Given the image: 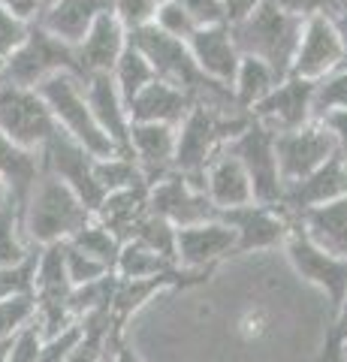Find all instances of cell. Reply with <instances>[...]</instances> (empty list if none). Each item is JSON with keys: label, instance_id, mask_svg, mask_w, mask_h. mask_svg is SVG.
I'll return each instance as SVG.
<instances>
[{"label": "cell", "instance_id": "45", "mask_svg": "<svg viewBox=\"0 0 347 362\" xmlns=\"http://www.w3.org/2000/svg\"><path fill=\"white\" fill-rule=\"evenodd\" d=\"M272 4L278 9H284L287 16H293V18H311V16H323L327 13V6H329V0H272Z\"/></svg>", "mask_w": 347, "mask_h": 362}, {"label": "cell", "instance_id": "13", "mask_svg": "<svg viewBox=\"0 0 347 362\" xmlns=\"http://www.w3.org/2000/svg\"><path fill=\"white\" fill-rule=\"evenodd\" d=\"M311 90H314V82L299 76H284L269 94L257 103L248 115L263 124L266 130L272 133H287L296 130L302 124L314 121V109H311Z\"/></svg>", "mask_w": 347, "mask_h": 362}, {"label": "cell", "instance_id": "26", "mask_svg": "<svg viewBox=\"0 0 347 362\" xmlns=\"http://www.w3.org/2000/svg\"><path fill=\"white\" fill-rule=\"evenodd\" d=\"M42 173V151L21 148L13 139H6L0 133V181L9 190V199L21 209L30 194V187L37 185V178Z\"/></svg>", "mask_w": 347, "mask_h": 362}, {"label": "cell", "instance_id": "25", "mask_svg": "<svg viewBox=\"0 0 347 362\" xmlns=\"http://www.w3.org/2000/svg\"><path fill=\"white\" fill-rule=\"evenodd\" d=\"M145 211H148V185L139 181V185H130V187L106 194L103 202L97 206L94 218L103 226H109L121 242H127L133 235V230H136V223L145 218Z\"/></svg>", "mask_w": 347, "mask_h": 362}, {"label": "cell", "instance_id": "48", "mask_svg": "<svg viewBox=\"0 0 347 362\" xmlns=\"http://www.w3.org/2000/svg\"><path fill=\"white\" fill-rule=\"evenodd\" d=\"M0 6L9 9V13L18 18H28V21H37V16H40V0H0Z\"/></svg>", "mask_w": 347, "mask_h": 362}, {"label": "cell", "instance_id": "11", "mask_svg": "<svg viewBox=\"0 0 347 362\" xmlns=\"http://www.w3.org/2000/svg\"><path fill=\"white\" fill-rule=\"evenodd\" d=\"M275 157H278V173H281V181L287 187L293 181L305 178L308 173H314L329 157H335V142L329 130L314 118L296 130L275 133Z\"/></svg>", "mask_w": 347, "mask_h": 362}, {"label": "cell", "instance_id": "38", "mask_svg": "<svg viewBox=\"0 0 347 362\" xmlns=\"http://www.w3.org/2000/svg\"><path fill=\"white\" fill-rule=\"evenodd\" d=\"M158 30H163L166 37H175V40H184L196 30V21L187 16V9L175 0H158V13H154V21H151Z\"/></svg>", "mask_w": 347, "mask_h": 362}, {"label": "cell", "instance_id": "31", "mask_svg": "<svg viewBox=\"0 0 347 362\" xmlns=\"http://www.w3.org/2000/svg\"><path fill=\"white\" fill-rule=\"evenodd\" d=\"M106 335H109V305L82 317V338L64 362H109L106 359Z\"/></svg>", "mask_w": 347, "mask_h": 362}, {"label": "cell", "instance_id": "33", "mask_svg": "<svg viewBox=\"0 0 347 362\" xmlns=\"http://www.w3.org/2000/svg\"><path fill=\"white\" fill-rule=\"evenodd\" d=\"M311 109H314V118L347 109V64L335 66L332 73H327L314 82V90H311Z\"/></svg>", "mask_w": 347, "mask_h": 362}, {"label": "cell", "instance_id": "24", "mask_svg": "<svg viewBox=\"0 0 347 362\" xmlns=\"http://www.w3.org/2000/svg\"><path fill=\"white\" fill-rule=\"evenodd\" d=\"M296 223L305 230V235L323 251L347 259V197L323 202L308 211H302Z\"/></svg>", "mask_w": 347, "mask_h": 362}, {"label": "cell", "instance_id": "32", "mask_svg": "<svg viewBox=\"0 0 347 362\" xmlns=\"http://www.w3.org/2000/svg\"><path fill=\"white\" fill-rule=\"evenodd\" d=\"M94 178H97V185L103 187V194H112V190H121V187L145 181L136 160L124 151H115L109 157H94Z\"/></svg>", "mask_w": 347, "mask_h": 362}, {"label": "cell", "instance_id": "19", "mask_svg": "<svg viewBox=\"0 0 347 362\" xmlns=\"http://www.w3.org/2000/svg\"><path fill=\"white\" fill-rule=\"evenodd\" d=\"M203 190H206V197L211 199V206H215L218 211L254 202L251 178H248V173H245V166L239 163V157L233 154L227 145H223V148L206 163Z\"/></svg>", "mask_w": 347, "mask_h": 362}, {"label": "cell", "instance_id": "15", "mask_svg": "<svg viewBox=\"0 0 347 362\" xmlns=\"http://www.w3.org/2000/svg\"><path fill=\"white\" fill-rule=\"evenodd\" d=\"M236 254V233L220 218L175 230V266L215 272L220 259Z\"/></svg>", "mask_w": 347, "mask_h": 362}, {"label": "cell", "instance_id": "10", "mask_svg": "<svg viewBox=\"0 0 347 362\" xmlns=\"http://www.w3.org/2000/svg\"><path fill=\"white\" fill-rule=\"evenodd\" d=\"M218 218L236 233V254L272 251L281 247L293 218L281 206H263V202H245L236 209L218 211Z\"/></svg>", "mask_w": 347, "mask_h": 362}, {"label": "cell", "instance_id": "54", "mask_svg": "<svg viewBox=\"0 0 347 362\" xmlns=\"http://www.w3.org/2000/svg\"><path fill=\"white\" fill-rule=\"evenodd\" d=\"M0 82H4V76H0Z\"/></svg>", "mask_w": 347, "mask_h": 362}, {"label": "cell", "instance_id": "7", "mask_svg": "<svg viewBox=\"0 0 347 362\" xmlns=\"http://www.w3.org/2000/svg\"><path fill=\"white\" fill-rule=\"evenodd\" d=\"M281 247L290 259V266L296 269V275L302 281H308L311 287H317L323 296L329 299L332 314L339 311L347 302V259L323 251L320 245L311 242L305 230L296 223V218H293V226H290Z\"/></svg>", "mask_w": 347, "mask_h": 362}, {"label": "cell", "instance_id": "36", "mask_svg": "<svg viewBox=\"0 0 347 362\" xmlns=\"http://www.w3.org/2000/svg\"><path fill=\"white\" fill-rule=\"evenodd\" d=\"M64 245V266H66V278H70L73 287H82V284H91V281H100L112 275V269L103 263V259H97L91 254L79 251L73 242H61Z\"/></svg>", "mask_w": 347, "mask_h": 362}, {"label": "cell", "instance_id": "20", "mask_svg": "<svg viewBox=\"0 0 347 362\" xmlns=\"http://www.w3.org/2000/svg\"><path fill=\"white\" fill-rule=\"evenodd\" d=\"M130 33L121 28V21L112 16V9L100 13L91 30L82 37V42L76 45V58H79L82 76L91 73H112V66L121 58V52L127 49Z\"/></svg>", "mask_w": 347, "mask_h": 362}, {"label": "cell", "instance_id": "46", "mask_svg": "<svg viewBox=\"0 0 347 362\" xmlns=\"http://www.w3.org/2000/svg\"><path fill=\"white\" fill-rule=\"evenodd\" d=\"M220 4H223V21H227V25H239L242 18H248L266 0H220Z\"/></svg>", "mask_w": 347, "mask_h": 362}, {"label": "cell", "instance_id": "18", "mask_svg": "<svg viewBox=\"0 0 347 362\" xmlns=\"http://www.w3.org/2000/svg\"><path fill=\"white\" fill-rule=\"evenodd\" d=\"M341 197H347V163L335 154L323 166H317L314 173H308L305 178L284 187L281 209L290 218H299L302 211L323 206V202H332V199H341Z\"/></svg>", "mask_w": 347, "mask_h": 362}, {"label": "cell", "instance_id": "28", "mask_svg": "<svg viewBox=\"0 0 347 362\" xmlns=\"http://www.w3.org/2000/svg\"><path fill=\"white\" fill-rule=\"evenodd\" d=\"M172 269H182V266H175V259L163 257L158 251H151V247H145L136 239L121 242L118 257H115V266H112L115 278H121V281L154 278V275H163V272H172Z\"/></svg>", "mask_w": 347, "mask_h": 362}, {"label": "cell", "instance_id": "35", "mask_svg": "<svg viewBox=\"0 0 347 362\" xmlns=\"http://www.w3.org/2000/svg\"><path fill=\"white\" fill-rule=\"evenodd\" d=\"M130 239H136L145 247H151V251L175 259V226L166 218H160V214L145 211V218L136 223V230H133Z\"/></svg>", "mask_w": 347, "mask_h": 362}, {"label": "cell", "instance_id": "2", "mask_svg": "<svg viewBox=\"0 0 347 362\" xmlns=\"http://www.w3.org/2000/svg\"><path fill=\"white\" fill-rule=\"evenodd\" d=\"M251 121L248 112H223L203 103H194L190 112L175 127V160L172 169L194 181H203L206 163L215 157L245 124Z\"/></svg>", "mask_w": 347, "mask_h": 362}, {"label": "cell", "instance_id": "39", "mask_svg": "<svg viewBox=\"0 0 347 362\" xmlns=\"http://www.w3.org/2000/svg\"><path fill=\"white\" fill-rule=\"evenodd\" d=\"M37 257H40V247L28 259H21V263H16V266H0V299L18 296V293H33Z\"/></svg>", "mask_w": 347, "mask_h": 362}, {"label": "cell", "instance_id": "4", "mask_svg": "<svg viewBox=\"0 0 347 362\" xmlns=\"http://www.w3.org/2000/svg\"><path fill=\"white\" fill-rule=\"evenodd\" d=\"M230 30H233V40H236L242 54L266 61L278 76L290 73L296 42L302 33V18L287 16L272 0H266L263 6H257L239 25H230Z\"/></svg>", "mask_w": 347, "mask_h": 362}, {"label": "cell", "instance_id": "51", "mask_svg": "<svg viewBox=\"0 0 347 362\" xmlns=\"http://www.w3.org/2000/svg\"><path fill=\"white\" fill-rule=\"evenodd\" d=\"M332 326H335V329H341V332H347V317H339V314H335Z\"/></svg>", "mask_w": 347, "mask_h": 362}, {"label": "cell", "instance_id": "53", "mask_svg": "<svg viewBox=\"0 0 347 362\" xmlns=\"http://www.w3.org/2000/svg\"><path fill=\"white\" fill-rule=\"evenodd\" d=\"M49 4H54V0H40V9H42V6H49Z\"/></svg>", "mask_w": 347, "mask_h": 362}, {"label": "cell", "instance_id": "1", "mask_svg": "<svg viewBox=\"0 0 347 362\" xmlns=\"http://www.w3.org/2000/svg\"><path fill=\"white\" fill-rule=\"evenodd\" d=\"M94 214L88 206L64 185L58 175H52L46 166L37 178V185L30 187V194L21 206V230L30 245H54L73 239L82 226L91 221Z\"/></svg>", "mask_w": 347, "mask_h": 362}, {"label": "cell", "instance_id": "50", "mask_svg": "<svg viewBox=\"0 0 347 362\" xmlns=\"http://www.w3.org/2000/svg\"><path fill=\"white\" fill-rule=\"evenodd\" d=\"M9 344H13V338H4V341H0V362H6V354H9Z\"/></svg>", "mask_w": 347, "mask_h": 362}, {"label": "cell", "instance_id": "41", "mask_svg": "<svg viewBox=\"0 0 347 362\" xmlns=\"http://www.w3.org/2000/svg\"><path fill=\"white\" fill-rule=\"evenodd\" d=\"M30 25H33V21L18 18V16L9 13V9L0 6V64H4L9 54H13L21 42H25V37L30 33Z\"/></svg>", "mask_w": 347, "mask_h": 362}, {"label": "cell", "instance_id": "21", "mask_svg": "<svg viewBox=\"0 0 347 362\" xmlns=\"http://www.w3.org/2000/svg\"><path fill=\"white\" fill-rule=\"evenodd\" d=\"M85 82V100L94 112V121L100 124L112 142H115L118 151L127 154V133H130V112L124 97L118 94L115 82H112L109 73H91L82 78Z\"/></svg>", "mask_w": 347, "mask_h": 362}, {"label": "cell", "instance_id": "29", "mask_svg": "<svg viewBox=\"0 0 347 362\" xmlns=\"http://www.w3.org/2000/svg\"><path fill=\"white\" fill-rule=\"evenodd\" d=\"M109 76H112V82H115L118 94L124 97L127 106H130V100L136 97L145 85L158 78V73H154V66L148 64V58H145V54L130 40H127V49L121 52V58L115 61V66H112Z\"/></svg>", "mask_w": 347, "mask_h": 362}, {"label": "cell", "instance_id": "8", "mask_svg": "<svg viewBox=\"0 0 347 362\" xmlns=\"http://www.w3.org/2000/svg\"><path fill=\"white\" fill-rule=\"evenodd\" d=\"M227 148L239 157L245 173L251 178L254 202L263 206H281L284 197V181L278 173V157H275V133L266 130L254 118L227 142Z\"/></svg>", "mask_w": 347, "mask_h": 362}, {"label": "cell", "instance_id": "44", "mask_svg": "<svg viewBox=\"0 0 347 362\" xmlns=\"http://www.w3.org/2000/svg\"><path fill=\"white\" fill-rule=\"evenodd\" d=\"M317 121L329 130L332 142H335V154H339L341 160L347 163V109L329 112V115H323V118H317Z\"/></svg>", "mask_w": 347, "mask_h": 362}, {"label": "cell", "instance_id": "43", "mask_svg": "<svg viewBox=\"0 0 347 362\" xmlns=\"http://www.w3.org/2000/svg\"><path fill=\"white\" fill-rule=\"evenodd\" d=\"M175 4H182L187 9V16L196 21V28L223 21V4L220 0H175ZM223 25H227V21H223Z\"/></svg>", "mask_w": 347, "mask_h": 362}, {"label": "cell", "instance_id": "49", "mask_svg": "<svg viewBox=\"0 0 347 362\" xmlns=\"http://www.w3.org/2000/svg\"><path fill=\"white\" fill-rule=\"evenodd\" d=\"M112 362H142V356H139L127 341H121L118 350H115V356H112Z\"/></svg>", "mask_w": 347, "mask_h": 362}, {"label": "cell", "instance_id": "17", "mask_svg": "<svg viewBox=\"0 0 347 362\" xmlns=\"http://www.w3.org/2000/svg\"><path fill=\"white\" fill-rule=\"evenodd\" d=\"M127 154L136 160L145 185H154L166 173H172L175 160V127L154 121H130Z\"/></svg>", "mask_w": 347, "mask_h": 362}, {"label": "cell", "instance_id": "40", "mask_svg": "<svg viewBox=\"0 0 347 362\" xmlns=\"http://www.w3.org/2000/svg\"><path fill=\"white\" fill-rule=\"evenodd\" d=\"M112 16L121 21V28L127 33L148 28L154 21V13H158V0H112L109 4Z\"/></svg>", "mask_w": 347, "mask_h": 362}, {"label": "cell", "instance_id": "5", "mask_svg": "<svg viewBox=\"0 0 347 362\" xmlns=\"http://www.w3.org/2000/svg\"><path fill=\"white\" fill-rule=\"evenodd\" d=\"M54 73L82 76L76 49L61 42L58 37H52L49 30H42L37 21H33L25 42H21L18 49L0 64V76H4V82L37 88L40 82H46V78L54 76Z\"/></svg>", "mask_w": 347, "mask_h": 362}, {"label": "cell", "instance_id": "47", "mask_svg": "<svg viewBox=\"0 0 347 362\" xmlns=\"http://www.w3.org/2000/svg\"><path fill=\"white\" fill-rule=\"evenodd\" d=\"M329 18V25L335 28V33H339V40L344 45V54H347V0H329L327 13H323Z\"/></svg>", "mask_w": 347, "mask_h": 362}, {"label": "cell", "instance_id": "9", "mask_svg": "<svg viewBox=\"0 0 347 362\" xmlns=\"http://www.w3.org/2000/svg\"><path fill=\"white\" fill-rule=\"evenodd\" d=\"M148 211L166 218L175 230L218 218V209L206 197L203 181H194L182 173H175V169L158 178L154 185H148Z\"/></svg>", "mask_w": 347, "mask_h": 362}, {"label": "cell", "instance_id": "16", "mask_svg": "<svg viewBox=\"0 0 347 362\" xmlns=\"http://www.w3.org/2000/svg\"><path fill=\"white\" fill-rule=\"evenodd\" d=\"M187 52L194 64L199 66V73L218 85H233V76H236V66L242 61V52L236 40H233L230 25H203L196 28L187 37Z\"/></svg>", "mask_w": 347, "mask_h": 362}, {"label": "cell", "instance_id": "27", "mask_svg": "<svg viewBox=\"0 0 347 362\" xmlns=\"http://www.w3.org/2000/svg\"><path fill=\"white\" fill-rule=\"evenodd\" d=\"M284 76H278L272 66L260 58H251V54H242V61L236 66V76H233V97H236V103L242 112H251L260 100L272 90L278 82H281Z\"/></svg>", "mask_w": 347, "mask_h": 362}, {"label": "cell", "instance_id": "6", "mask_svg": "<svg viewBox=\"0 0 347 362\" xmlns=\"http://www.w3.org/2000/svg\"><path fill=\"white\" fill-rule=\"evenodd\" d=\"M58 124L37 88L0 82V133L21 148L42 151Z\"/></svg>", "mask_w": 347, "mask_h": 362}, {"label": "cell", "instance_id": "22", "mask_svg": "<svg viewBox=\"0 0 347 362\" xmlns=\"http://www.w3.org/2000/svg\"><path fill=\"white\" fill-rule=\"evenodd\" d=\"M109 4L112 0H54V4L40 9L37 25L76 49L85 33L91 30L97 16L109 9Z\"/></svg>", "mask_w": 347, "mask_h": 362}, {"label": "cell", "instance_id": "23", "mask_svg": "<svg viewBox=\"0 0 347 362\" xmlns=\"http://www.w3.org/2000/svg\"><path fill=\"white\" fill-rule=\"evenodd\" d=\"M190 106H194L190 94L163 82V78H154L130 100L127 112H130V121H154V124H172V127H178L182 118L190 112Z\"/></svg>", "mask_w": 347, "mask_h": 362}, {"label": "cell", "instance_id": "37", "mask_svg": "<svg viewBox=\"0 0 347 362\" xmlns=\"http://www.w3.org/2000/svg\"><path fill=\"white\" fill-rule=\"evenodd\" d=\"M33 317H37L33 293H18V296L0 299V341L4 338H16L25 326L33 323Z\"/></svg>", "mask_w": 347, "mask_h": 362}, {"label": "cell", "instance_id": "12", "mask_svg": "<svg viewBox=\"0 0 347 362\" xmlns=\"http://www.w3.org/2000/svg\"><path fill=\"white\" fill-rule=\"evenodd\" d=\"M42 166L49 169L52 175H58L66 187L79 197L88 211H97V206L103 202V187L97 185L94 178V157L88 154L79 142H73L66 133L54 130L52 139L42 145Z\"/></svg>", "mask_w": 347, "mask_h": 362}, {"label": "cell", "instance_id": "52", "mask_svg": "<svg viewBox=\"0 0 347 362\" xmlns=\"http://www.w3.org/2000/svg\"><path fill=\"white\" fill-rule=\"evenodd\" d=\"M4 202H9V190H6L4 181H0V206H4Z\"/></svg>", "mask_w": 347, "mask_h": 362}, {"label": "cell", "instance_id": "14", "mask_svg": "<svg viewBox=\"0 0 347 362\" xmlns=\"http://www.w3.org/2000/svg\"><path fill=\"white\" fill-rule=\"evenodd\" d=\"M341 64H347V54H344L339 33L329 25V18L311 16L302 21V33L296 42L293 64H290V76L317 82V78L332 73L335 66H341Z\"/></svg>", "mask_w": 347, "mask_h": 362}, {"label": "cell", "instance_id": "30", "mask_svg": "<svg viewBox=\"0 0 347 362\" xmlns=\"http://www.w3.org/2000/svg\"><path fill=\"white\" fill-rule=\"evenodd\" d=\"M37 245H30L21 230V209L13 199L0 206V266H16L28 259Z\"/></svg>", "mask_w": 347, "mask_h": 362}, {"label": "cell", "instance_id": "3", "mask_svg": "<svg viewBox=\"0 0 347 362\" xmlns=\"http://www.w3.org/2000/svg\"><path fill=\"white\" fill-rule=\"evenodd\" d=\"M82 78L85 76H76V73H54L46 82H40L37 90L46 100V106L52 109V118L61 133H66L73 142H79L91 157H109L118 148L94 121V112L85 100Z\"/></svg>", "mask_w": 347, "mask_h": 362}, {"label": "cell", "instance_id": "42", "mask_svg": "<svg viewBox=\"0 0 347 362\" xmlns=\"http://www.w3.org/2000/svg\"><path fill=\"white\" fill-rule=\"evenodd\" d=\"M40 344H42V335L37 326H25L9 344V354H6V362H37L40 356Z\"/></svg>", "mask_w": 347, "mask_h": 362}, {"label": "cell", "instance_id": "34", "mask_svg": "<svg viewBox=\"0 0 347 362\" xmlns=\"http://www.w3.org/2000/svg\"><path fill=\"white\" fill-rule=\"evenodd\" d=\"M66 242H73L79 251L85 254H91L97 259H103V263L112 269L115 266V257H118V247H121V239L115 233L109 230V226H103L97 218H91L79 233L73 235V239H66Z\"/></svg>", "mask_w": 347, "mask_h": 362}]
</instances>
